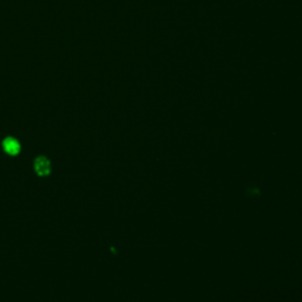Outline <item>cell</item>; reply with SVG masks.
<instances>
[{"label":"cell","instance_id":"1","mask_svg":"<svg viewBox=\"0 0 302 302\" xmlns=\"http://www.w3.org/2000/svg\"><path fill=\"white\" fill-rule=\"evenodd\" d=\"M34 170H36L37 175L49 176L51 173V163L45 156H40L34 161Z\"/></svg>","mask_w":302,"mask_h":302},{"label":"cell","instance_id":"2","mask_svg":"<svg viewBox=\"0 0 302 302\" xmlns=\"http://www.w3.org/2000/svg\"><path fill=\"white\" fill-rule=\"evenodd\" d=\"M2 149L7 155L10 156H17L20 152V143L13 137H6V138L1 143Z\"/></svg>","mask_w":302,"mask_h":302}]
</instances>
